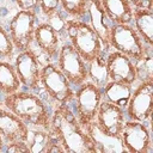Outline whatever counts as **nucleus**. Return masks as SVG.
<instances>
[{
	"label": "nucleus",
	"mask_w": 153,
	"mask_h": 153,
	"mask_svg": "<svg viewBox=\"0 0 153 153\" xmlns=\"http://www.w3.org/2000/svg\"><path fill=\"white\" fill-rule=\"evenodd\" d=\"M120 135L128 153H151L153 151L151 130L146 122L127 120Z\"/></svg>",
	"instance_id": "nucleus-10"
},
{
	"label": "nucleus",
	"mask_w": 153,
	"mask_h": 153,
	"mask_svg": "<svg viewBox=\"0 0 153 153\" xmlns=\"http://www.w3.org/2000/svg\"><path fill=\"white\" fill-rule=\"evenodd\" d=\"M130 5L134 8H147V10H152V0H129Z\"/></svg>",
	"instance_id": "nucleus-30"
},
{
	"label": "nucleus",
	"mask_w": 153,
	"mask_h": 153,
	"mask_svg": "<svg viewBox=\"0 0 153 153\" xmlns=\"http://www.w3.org/2000/svg\"><path fill=\"white\" fill-rule=\"evenodd\" d=\"M131 91H133V88L130 85L110 80L102 88V94H103L104 100H108L110 103H114L122 108H126L127 102L131 94Z\"/></svg>",
	"instance_id": "nucleus-21"
},
{
	"label": "nucleus",
	"mask_w": 153,
	"mask_h": 153,
	"mask_svg": "<svg viewBox=\"0 0 153 153\" xmlns=\"http://www.w3.org/2000/svg\"><path fill=\"white\" fill-rule=\"evenodd\" d=\"M87 71H88V80L96 84L100 88H103L110 81L106 69L105 57L103 56V54L87 63Z\"/></svg>",
	"instance_id": "nucleus-23"
},
{
	"label": "nucleus",
	"mask_w": 153,
	"mask_h": 153,
	"mask_svg": "<svg viewBox=\"0 0 153 153\" xmlns=\"http://www.w3.org/2000/svg\"><path fill=\"white\" fill-rule=\"evenodd\" d=\"M38 6L41 12L48 19H50L59 13V8L61 7V0H38Z\"/></svg>",
	"instance_id": "nucleus-27"
},
{
	"label": "nucleus",
	"mask_w": 153,
	"mask_h": 153,
	"mask_svg": "<svg viewBox=\"0 0 153 153\" xmlns=\"http://www.w3.org/2000/svg\"><path fill=\"white\" fill-rule=\"evenodd\" d=\"M136 71V81H153V59L152 50H148L140 60L134 62Z\"/></svg>",
	"instance_id": "nucleus-24"
},
{
	"label": "nucleus",
	"mask_w": 153,
	"mask_h": 153,
	"mask_svg": "<svg viewBox=\"0 0 153 153\" xmlns=\"http://www.w3.org/2000/svg\"><path fill=\"white\" fill-rule=\"evenodd\" d=\"M14 45L10 33L0 25V60H11L14 55Z\"/></svg>",
	"instance_id": "nucleus-26"
},
{
	"label": "nucleus",
	"mask_w": 153,
	"mask_h": 153,
	"mask_svg": "<svg viewBox=\"0 0 153 153\" xmlns=\"http://www.w3.org/2000/svg\"><path fill=\"white\" fill-rule=\"evenodd\" d=\"M50 131L69 153H97L96 147L68 105H55Z\"/></svg>",
	"instance_id": "nucleus-1"
},
{
	"label": "nucleus",
	"mask_w": 153,
	"mask_h": 153,
	"mask_svg": "<svg viewBox=\"0 0 153 153\" xmlns=\"http://www.w3.org/2000/svg\"><path fill=\"white\" fill-rule=\"evenodd\" d=\"M1 106H2V99L0 98V108H1Z\"/></svg>",
	"instance_id": "nucleus-32"
},
{
	"label": "nucleus",
	"mask_w": 153,
	"mask_h": 153,
	"mask_svg": "<svg viewBox=\"0 0 153 153\" xmlns=\"http://www.w3.org/2000/svg\"><path fill=\"white\" fill-rule=\"evenodd\" d=\"M110 47L131 59L134 62L140 60L151 47L146 45L140 38L133 25L130 24H112L110 30Z\"/></svg>",
	"instance_id": "nucleus-4"
},
{
	"label": "nucleus",
	"mask_w": 153,
	"mask_h": 153,
	"mask_svg": "<svg viewBox=\"0 0 153 153\" xmlns=\"http://www.w3.org/2000/svg\"><path fill=\"white\" fill-rule=\"evenodd\" d=\"M84 129L92 140L97 153H128L121 135H111L104 131L96 121L90 122Z\"/></svg>",
	"instance_id": "nucleus-14"
},
{
	"label": "nucleus",
	"mask_w": 153,
	"mask_h": 153,
	"mask_svg": "<svg viewBox=\"0 0 153 153\" xmlns=\"http://www.w3.org/2000/svg\"><path fill=\"white\" fill-rule=\"evenodd\" d=\"M33 42L36 43L38 49L45 56H48V59L56 57L61 47L59 32L49 23H42L36 25Z\"/></svg>",
	"instance_id": "nucleus-17"
},
{
	"label": "nucleus",
	"mask_w": 153,
	"mask_h": 153,
	"mask_svg": "<svg viewBox=\"0 0 153 153\" xmlns=\"http://www.w3.org/2000/svg\"><path fill=\"white\" fill-rule=\"evenodd\" d=\"M4 149H5V141H4L2 136L0 135V152H1V151H4Z\"/></svg>",
	"instance_id": "nucleus-31"
},
{
	"label": "nucleus",
	"mask_w": 153,
	"mask_h": 153,
	"mask_svg": "<svg viewBox=\"0 0 153 153\" xmlns=\"http://www.w3.org/2000/svg\"><path fill=\"white\" fill-rule=\"evenodd\" d=\"M2 106L18 116L29 127L50 130L51 112L41 97L32 91H17L4 96Z\"/></svg>",
	"instance_id": "nucleus-2"
},
{
	"label": "nucleus",
	"mask_w": 153,
	"mask_h": 153,
	"mask_svg": "<svg viewBox=\"0 0 153 153\" xmlns=\"http://www.w3.org/2000/svg\"><path fill=\"white\" fill-rule=\"evenodd\" d=\"M63 29L68 36L69 43L80 54L86 63L104 53L100 39L88 23L79 19H71L65 23Z\"/></svg>",
	"instance_id": "nucleus-3"
},
{
	"label": "nucleus",
	"mask_w": 153,
	"mask_h": 153,
	"mask_svg": "<svg viewBox=\"0 0 153 153\" xmlns=\"http://www.w3.org/2000/svg\"><path fill=\"white\" fill-rule=\"evenodd\" d=\"M94 121L104 131L111 135H120L127 121L124 108L103 99L99 104Z\"/></svg>",
	"instance_id": "nucleus-13"
},
{
	"label": "nucleus",
	"mask_w": 153,
	"mask_h": 153,
	"mask_svg": "<svg viewBox=\"0 0 153 153\" xmlns=\"http://www.w3.org/2000/svg\"><path fill=\"white\" fill-rule=\"evenodd\" d=\"M131 23L134 29L146 45L153 47V12L147 8H134Z\"/></svg>",
	"instance_id": "nucleus-19"
},
{
	"label": "nucleus",
	"mask_w": 153,
	"mask_h": 153,
	"mask_svg": "<svg viewBox=\"0 0 153 153\" xmlns=\"http://www.w3.org/2000/svg\"><path fill=\"white\" fill-rule=\"evenodd\" d=\"M111 24H130L133 6L129 0H99Z\"/></svg>",
	"instance_id": "nucleus-18"
},
{
	"label": "nucleus",
	"mask_w": 153,
	"mask_h": 153,
	"mask_svg": "<svg viewBox=\"0 0 153 153\" xmlns=\"http://www.w3.org/2000/svg\"><path fill=\"white\" fill-rule=\"evenodd\" d=\"M61 8L73 19H80L87 13V0H61Z\"/></svg>",
	"instance_id": "nucleus-25"
},
{
	"label": "nucleus",
	"mask_w": 153,
	"mask_h": 153,
	"mask_svg": "<svg viewBox=\"0 0 153 153\" xmlns=\"http://www.w3.org/2000/svg\"><path fill=\"white\" fill-rule=\"evenodd\" d=\"M19 11H33L38 6V0H16Z\"/></svg>",
	"instance_id": "nucleus-29"
},
{
	"label": "nucleus",
	"mask_w": 153,
	"mask_h": 153,
	"mask_svg": "<svg viewBox=\"0 0 153 153\" xmlns=\"http://www.w3.org/2000/svg\"><path fill=\"white\" fill-rule=\"evenodd\" d=\"M29 128L30 127L13 112L4 106L0 108V135L2 136L5 143L26 141Z\"/></svg>",
	"instance_id": "nucleus-16"
},
{
	"label": "nucleus",
	"mask_w": 153,
	"mask_h": 153,
	"mask_svg": "<svg viewBox=\"0 0 153 153\" xmlns=\"http://www.w3.org/2000/svg\"><path fill=\"white\" fill-rule=\"evenodd\" d=\"M56 66L68 79L72 86L78 87L88 80L87 63L71 43H66L60 47Z\"/></svg>",
	"instance_id": "nucleus-7"
},
{
	"label": "nucleus",
	"mask_w": 153,
	"mask_h": 153,
	"mask_svg": "<svg viewBox=\"0 0 153 153\" xmlns=\"http://www.w3.org/2000/svg\"><path fill=\"white\" fill-rule=\"evenodd\" d=\"M106 69L110 80L133 86L136 82L135 65L131 59L120 51H111L105 57Z\"/></svg>",
	"instance_id": "nucleus-12"
},
{
	"label": "nucleus",
	"mask_w": 153,
	"mask_h": 153,
	"mask_svg": "<svg viewBox=\"0 0 153 153\" xmlns=\"http://www.w3.org/2000/svg\"><path fill=\"white\" fill-rule=\"evenodd\" d=\"M8 33L18 51L31 49L35 39L36 14L33 11H18L10 22Z\"/></svg>",
	"instance_id": "nucleus-8"
},
{
	"label": "nucleus",
	"mask_w": 153,
	"mask_h": 153,
	"mask_svg": "<svg viewBox=\"0 0 153 153\" xmlns=\"http://www.w3.org/2000/svg\"><path fill=\"white\" fill-rule=\"evenodd\" d=\"M20 88L22 84L14 66L7 61L0 60V93L2 96H8Z\"/></svg>",
	"instance_id": "nucleus-22"
},
{
	"label": "nucleus",
	"mask_w": 153,
	"mask_h": 153,
	"mask_svg": "<svg viewBox=\"0 0 153 153\" xmlns=\"http://www.w3.org/2000/svg\"><path fill=\"white\" fill-rule=\"evenodd\" d=\"M14 68L22 87L27 91H36L41 84V62L32 49L19 51L14 60Z\"/></svg>",
	"instance_id": "nucleus-11"
},
{
	"label": "nucleus",
	"mask_w": 153,
	"mask_h": 153,
	"mask_svg": "<svg viewBox=\"0 0 153 153\" xmlns=\"http://www.w3.org/2000/svg\"><path fill=\"white\" fill-rule=\"evenodd\" d=\"M54 135L50 130L42 128H29L26 143L31 153H49V148L53 143Z\"/></svg>",
	"instance_id": "nucleus-20"
},
{
	"label": "nucleus",
	"mask_w": 153,
	"mask_h": 153,
	"mask_svg": "<svg viewBox=\"0 0 153 153\" xmlns=\"http://www.w3.org/2000/svg\"><path fill=\"white\" fill-rule=\"evenodd\" d=\"M86 16H88V25L93 29L97 33L98 38L102 42L103 49L109 50L110 47V30H111V22L109 20L108 16L105 14L103 6L99 0H87V8Z\"/></svg>",
	"instance_id": "nucleus-15"
},
{
	"label": "nucleus",
	"mask_w": 153,
	"mask_h": 153,
	"mask_svg": "<svg viewBox=\"0 0 153 153\" xmlns=\"http://www.w3.org/2000/svg\"><path fill=\"white\" fill-rule=\"evenodd\" d=\"M39 86L43 87L45 94L56 105H68L73 102V86L56 65L47 63L42 66Z\"/></svg>",
	"instance_id": "nucleus-5"
},
{
	"label": "nucleus",
	"mask_w": 153,
	"mask_h": 153,
	"mask_svg": "<svg viewBox=\"0 0 153 153\" xmlns=\"http://www.w3.org/2000/svg\"><path fill=\"white\" fill-rule=\"evenodd\" d=\"M153 106V81L139 82L126 105V117L131 121L146 122L151 118Z\"/></svg>",
	"instance_id": "nucleus-9"
},
{
	"label": "nucleus",
	"mask_w": 153,
	"mask_h": 153,
	"mask_svg": "<svg viewBox=\"0 0 153 153\" xmlns=\"http://www.w3.org/2000/svg\"><path fill=\"white\" fill-rule=\"evenodd\" d=\"M103 100L102 88L87 80L74 91V114L82 127L96 120L100 102Z\"/></svg>",
	"instance_id": "nucleus-6"
},
{
	"label": "nucleus",
	"mask_w": 153,
	"mask_h": 153,
	"mask_svg": "<svg viewBox=\"0 0 153 153\" xmlns=\"http://www.w3.org/2000/svg\"><path fill=\"white\" fill-rule=\"evenodd\" d=\"M5 151L8 153H29L26 141H13L5 143Z\"/></svg>",
	"instance_id": "nucleus-28"
}]
</instances>
